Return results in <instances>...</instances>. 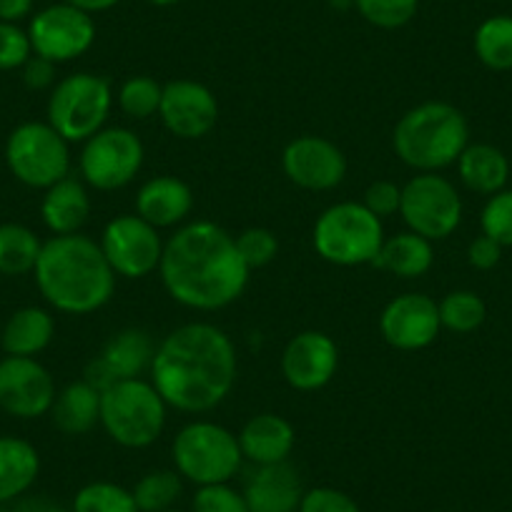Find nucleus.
Wrapping results in <instances>:
<instances>
[{
    "instance_id": "nucleus-1",
    "label": "nucleus",
    "mask_w": 512,
    "mask_h": 512,
    "mask_svg": "<svg viewBox=\"0 0 512 512\" xmlns=\"http://www.w3.org/2000/svg\"><path fill=\"white\" fill-rule=\"evenodd\" d=\"M159 272L166 292L176 302L199 312H214L244 294L251 269L229 231L214 221H194L166 241Z\"/></svg>"
},
{
    "instance_id": "nucleus-2",
    "label": "nucleus",
    "mask_w": 512,
    "mask_h": 512,
    "mask_svg": "<svg viewBox=\"0 0 512 512\" xmlns=\"http://www.w3.org/2000/svg\"><path fill=\"white\" fill-rule=\"evenodd\" d=\"M236 379V349L214 324H184L156 347L151 384L169 407L209 412L226 400Z\"/></svg>"
},
{
    "instance_id": "nucleus-3",
    "label": "nucleus",
    "mask_w": 512,
    "mask_h": 512,
    "mask_svg": "<svg viewBox=\"0 0 512 512\" xmlns=\"http://www.w3.org/2000/svg\"><path fill=\"white\" fill-rule=\"evenodd\" d=\"M46 302L66 314H91L111 299L116 274L101 244L83 234L53 236L33 269Z\"/></svg>"
},
{
    "instance_id": "nucleus-4",
    "label": "nucleus",
    "mask_w": 512,
    "mask_h": 512,
    "mask_svg": "<svg viewBox=\"0 0 512 512\" xmlns=\"http://www.w3.org/2000/svg\"><path fill=\"white\" fill-rule=\"evenodd\" d=\"M470 141V126L460 108L442 101H427L407 111L395 126L397 156L420 174L455 164Z\"/></svg>"
},
{
    "instance_id": "nucleus-5",
    "label": "nucleus",
    "mask_w": 512,
    "mask_h": 512,
    "mask_svg": "<svg viewBox=\"0 0 512 512\" xmlns=\"http://www.w3.org/2000/svg\"><path fill=\"white\" fill-rule=\"evenodd\" d=\"M166 407L151 382L123 379L101 392V425L116 445L141 450L154 445L164 432Z\"/></svg>"
},
{
    "instance_id": "nucleus-6",
    "label": "nucleus",
    "mask_w": 512,
    "mask_h": 512,
    "mask_svg": "<svg viewBox=\"0 0 512 512\" xmlns=\"http://www.w3.org/2000/svg\"><path fill=\"white\" fill-rule=\"evenodd\" d=\"M382 244V219L357 201L329 206L314 224V249L337 267L372 264Z\"/></svg>"
},
{
    "instance_id": "nucleus-7",
    "label": "nucleus",
    "mask_w": 512,
    "mask_h": 512,
    "mask_svg": "<svg viewBox=\"0 0 512 512\" xmlns=\"http://www.w3.org/2000/svg\"><path fill=\"white\" fill-rule=\"evenodd\" d=\"M176 472L196 485L229 482L239 472L241 447L239 437L216 422H191L174 440Z\"/></svg>"
},
{
    "instance_id": "nucleus-8",
    "label": "nucleus",
    "mask_w": 512,
    "mask_h": 512,
    "mask_svg": "<svg viewBox=\"0 0 512 512\" xmlns=\"http://www.w3.org/2000/svg\"><path fill=\"white\" fill-rule=\"evenodd\" d=\"M113 93L106 78L96 73H73L56 83L48 98V123L71 141L96 136L111 113Z\"/></svg>"
},
{
    "instance_id": "nucleus-9",
    "label": "nucleus",
    "mask_w": 512,
    "mask_h": 512,
    "mask_svg": "<svg viewBox=\"0 0 512 512\" xmlns=\"http://www.w3.org/2000/svg\"><path fill=\"white\" fill-rule=\"evenodd\" d=\"M6 164L21 184L31 189H48L66 179L71 169L68 141L51 123H21L6 141Z\"/></svg>"
},
{
    "instance_id": "nucleus-10",
    "label": "nucleus",
    "mask_w": 512,
    "mask_h": 512,
    "mask_svg": "<svg viewBox=\"0 0 512 512\" xmlns=\"http://www.w3.org/2000/svg\"><path fill=\"white\" fill-rule=\"evenodd\" d=\"M400 214L410 231L425 239H447L462 221V199L437 171L415 176L402 186Z\"/></svg>"
},
{
    "instance_id": "nucleus-11",
    "label": "nucleus",
    "mask_w": 512,
    "mask_h": 512,
    "mask_svg": "<svg viewBox=\"0 0 512 512\" xmlns=\"http://www.w3.org/2000/svg\"><path fill=\"white\" fill-rule=\"evenodd\" d=\"M144 164V144L128 128H101L81 151V174L93 189L113 191L131 184Z\"/></svg>"
},
{
    "instance_id": "nucleus-12",
    "label": "nucleus",
    "mask_w": 512,
    "mask_h": 512,
    "mask_svg": "<svg viewBox=\"0 0 512 512\" xmlns=\"http://www.w3.org/2000/svg\"><path fill=\"white\" fill-rule=\"evenodd\" d=\"M101 251L113 274L126 279H141L156 272L164 256V244L156 226L139 214L116 216L108 221L101 236Z\"/></svg>"
},
{
    "instance_id": "nucleus-13",
    "label": "nucleus",
    "mask_w": 512,
    "mask_h": 512,
    "mask_svg": "<svg viewBox=\"0 0 512 512\" xmlns=\"http://www.w3.org/2000/svg\"><path fill=\"white\" fill-rule=\"evenodd\" d=\"M33 53L58 63L73 61L83 56L96 41V23L93 16L78 11L71 3H56L33 16L28 26Z\"/></svg>"
},
{
    "instance_id": "nucleus-14",
    "label": "nucleus",
    "mask_w": 512,
    "mask_h": 512,
    "mask_svg": "<svg viewBox=\"0 0 512 512\" xmlns=\"http://www.w3.org/2000/svg\"><path fill=\"white\" fill-rule=\"evenodd\" d=\"M56 384L36 357H11L0 362V410L21 420H36L51 412Z\"/></svg>"
},
{
    "instance_id": "nucleus-15",
    "label": "nucleus",
    "mask_w": 512,
    "mask_h": 512,
    "mask_svg": "<svg viewBox=\"0 0 512 512\" xmlns=\"http://www.w3.org/2000/svg\"><path fill=\"white\" fill-rule=\"evenodd\" d=\"M159 116L164 126L179 139H204L219 118L214 93L196 81H171L164 86Z\"/></svg>"
},
{
    "instance_id": "nucleus-16",
    "label": "nucleus",
    "mask_w": 512,
    "mask_h": 512,
    "mask_svg": "<svg viewBox=\"0 0 512 512\" xmlns=\"http://www.w3.org/2000/svg\"><path fill=\"white\" fill-rule=\"evenodd\" d=\"M156 344L144 329H123L113 334L101 349L96 359L86 367V382L93 384L98 392L108 390L111 384L123 379H136L151 369Z\"/></svg>"
},
{
    "instance_id": "nucleus-17",
    "label": "nucleus",
    "mask_w": 512,
    "mask_h": 512,
    "mask_svg": "<svg viewBox=\"0 0 512 512\" xmlns=\"http://www.w3.org/2000/svg\"><path fill=\"white\" fill-rule=\"evenodd\" d=\"M382 337L397 349L415 352L430 347L440 334V309L425 294H402L384 307L379 319Z\"/></svg>"
},
{
    "instance_id": "nucleus-18",
    "label": "nucleus",
    "mask_w": 512,
    "mask_h": 512,
    "mask_svg": "<svg viewBox=\"0 0 512 512\" xmlns=\"http://www.w3.org/2000/svg\"><path fill=\"white\" fill-rule=\"evenodd\" d=\"M284 174L309 191H329L347 176V159L332 141L322 136H302L284 149Z\"/></svg>"
},
{
    "instance_id": "nucleus-19",
    "label": "nucleus",
    "mask_w": 512,
    "mask_h": 512,
    "mask_svg": "<svg viewBox=\"0 0 512 512\" xmlns=\"http://www.w3.org/2000/svg\"><path fill=\"white\" fill-rule=\"evenodd\" d=\"M339 349L324 332H302L287 344L282 354V372L294 390H322L334 377Z\"/></svg>"
},
{
    "instance_id": "nucleus-20",
    "label": "nucleus",
    "mask_w": 512,
    "mask_h": 512,
    "mask_svg": "<svg viewBox=\"0 0 512 512\" xmlns=\"http://www.w3.org/2000/svg\"><path fill=\"white\" fill-rule=\"evenodd\" d=\"M302 497V480L289 462L256 465L244 485L249 512H297Z\"/></svg>"
},
{
    "instance_id": "nucleus-21",
    "label": "nucleus",
    "mask_w": 512,
    "mask_h": 512,
    "mask_svg": "<svg viewBox=\"0 0 512 512\" xmlns=\"http://www.w3.org/2000/svg\"><path fill=\"white\" fill-rule=\"evenodd\" d=\"M194 209V194L176 176H156L146 181L136 196V214L156 229L181 224Z\"/></svg>"
},
{
    "instance_id": "nucleus-22",
    "label": "nucleus",
    "mask_w": 512,
    "mask_h": 512,
    "mask_svg": "<svg viewBox=\"0 0 512 512\" xmlns=\"http://www.w3.org/2000/svg\"><path fill=\"white\" fill-rule=\"evenodd\" d=\"M241 455L254 465H277L287 462L294 450V427L284 417L264 412L251 417L239 432Z\"/></svg>"
},
{
    "instance_id": "nucleus-23",
    "label": "nucleus",
    "mask_w": 512,
    "mask_h": 512,
    "mask_svg": "<svg viewBox=\"0 0 512 512\" xmlns=\"http://www.w3.org/2000/svg\"><path fill=\"white\" fill-rule=\"evenodd\" d=\"M41 216L43 224L56 236L78 234L91 216V199H88L86 186L71 176L48 186L41 204Z\"/></svg>"
},
{
    "instance_id": "nucleus-24",
    "label": "nucleus",
    "mask_w": 512,
    "mask_h": 512,
    "mask_svg": "<svg viewBox=\"0 0 512 512\" xmlns=\"http://www.w3.org/2000/svg\"><path fill=\"white\" fill-rule=\"evenodd\" d=\"M41 472V457L21 437H0V505L26 495Z\"/></svg>"
},
{
    "instance_id": "nucleus-25",
    "label": "nucleus",
    "mask_w": 512,
    "mask_h": 512,
    "mask_svg": "<svg viewBox=\"0 0 512 512\" xmlns=\"http://www.w3.org/2000/svg\"><path fill=\"white\" fill-rule=\"evenodd\" d=\"M462 184L470 191L482 196H492L505 189L510 179V161L497 146L490 144H467L457 159Z\"/></svg>"
},
{
    "instance_id": "nucleus-26",
    "label": "nucleus",
    "mask_w": 512,
    "mask_h": 512,
    "mask_svg": "<svg viewBox=\"0 0 512 512\" xmlns=\"http://www.w3.org/2000/svg\"><path fill=\"white\" fill-rule=\"evenodd\" d=\"M51 417L63 435H86L101 422V392L86 379L68 384L53 400Z\"/></svg>"
},
{
    "instance_id": "nucleus-27",
    "label": "nucleus",
    "mask_w": 512,
    "mask_h": 512,
    "mask_svg": "<svg viewBox=\"0 0 512 512\" xmlns=\"http://www.w3.org/2000/svg\"><path fill=\"white\" fill-rule=\"evenodd\" d=\"M56 324L41 307H23L11 314L6 329L0 334V344L11 357H36L51 344Z\"/></svg>"
},
{
    "instance_id": "nucleus-28",
    "label": "nucleus",
    "mask_w": 512,
    "mask_h": 512,
    "mask_svg": "<svg viewBox=\"0 0 512 512\" xmlns=\"http://www.w3.org/2000/svg\"><path fill=\"white\" fill-rule=\"evenodd\" d=\"M432 259L435 256H432L430 239L415 234V231H405V234H397L392 239H384L382 249L372 264L382 272L395 274V277L417 279L430 272Z\"/></svg>"
},
{
    "instance_id": "nucleus-29",
    "label": "nucleus",
    "mask_w": 512,
    "mask_h": 512,
    "mask_svg": "<svg viewBox=\"0 0 512 512\" xmlns=\"http://www.w3.org/2000/svg\"><path fill=\"white\" fill-rule=\"evenodd\" d=\"M41 239L23 224H0V274L23 277L33 272L41 256Z\"/></svg>"
},
{
    "instance_id": "nucleus-30",
    "label": "nucleus",
    "mask_w": 512,
    "mask_h": 512,
    "mask_svg": "<svg viewBox=\"0 0 512 512\" xmlns=\"http://www.w3.org/2000/svg\"><path fill=\"white\" fill-rule=\"evenodd\" d=\"M475 56L490 71H512V16H492L477 26Z\"/></svg>"
},
{
    "instance_id": "nucleus-31",
    "label": "nucleus",
    "mask_w": 512,
    "mask_h": 512,
    "mask_svg": "<svg viewBox=\"0 0 512 512\" xmlns=\"http://www.w3.org/2000/svg\"><path fill=\"white\" fill-rule=\"evenodd\" d=\"M131 492L139 512L174 510V502L181 497V475L174 470H154L141 477Z\"/></svg>"
},
{
    "instance_id": "nucleus-32",
    "label": "nucleus",
    "mask_w": 512,
    "mask_h": 512,
    "mask_svg": "<svg viewBox=\"0 0 512 512\" xmlns=\"http://www.w3.org/2000/svg\"><path fill=\"white\" fill-rule=\"evenodd\" d=\"M73 512H139L134 492L116 482H88L73 497Z\"/></svg>"
},
{
    "instance_id": "nucleus-33",
    "label": "nucleus",
    "mask_w": 512,
    "mask_h": 512,
    "mask_svg": "<svg viewBox=\"0 0 512 512\" xmlns=\"http://www.w3.org/2000/svg\"><path fill=\"white\" fill-rule=\"evenodd\" d=\"M440 322L442 327H447L450 332L467 334L475 332L477 327H482L487 317V307L475 292H467V289H460V292H450L440 304Z\"/></svg>"
},
{
    "instance_id": "nucleus-34",
    "label": "nucleus",
    "mask_w": 512,
    "mask_h": 512,
    "mask_svg": "<svg viewBox=\"0 0 512 512\" xmlns=\"http://www.w3.org/2000/svg\"><path fill=\"white\" fill-rule=\"evenodd\" d=\"M161 96H164V86L149 76H134L123 81L121 91H118V106L126 116L144 121V118L159 113Z\"/></svg>"
},
{
    "instance_id": "nucleus-35",
    "label": "nucleus",
    "mask_w": 512,
    "mask_h": 512,
    "mask_svg": "<svg viewBox=\"0 0 512 512\" xmlns=\"http://www.w3.org/2000/svg\"><path fill=\"white\" fill-rule=\"evenodd\" d=\"M354 8L372 26L395 31L417 16L420 0H354Z\"/></svg>"
},
{
    "instance_id": "nucleus-36",
    "label": "nucleus",
    "mask_w": 512,
    "mask_h": 512,
    "mask_svg": "<svg viewBox=\"0 0 512 512\" xmlns=\"http://www.w3.org/2000/svg\"><path fill=\"white\" fill-rule=\"evenodd\" d=\"M480 224L482 234L495 239L497 244L512 246V189H502L487 199Z\"/></svg>"
},
{
    "instance_id": "nucleus-37",
    "label": "nucleus",
    "mask_w": 512,
    "mask_h": 512,
    "mask_svg": "<svg viewBox=\"0 0 512 512\" xmlns=\"http://www.w3.org/2000/svg\"><path fill=\"white\" fill-rule=\"evenodd\" d=\"M236 249H239L246 267L259 269V267H267L274 256H277L279 241L269 229L254 226V229H246L236 236Z\"/></svg>"
},
{
    "instance_id": "nucleus-38",
    "label": "nucleus",
    "mask_w": 512,
    "mask_h": 512,
    "mask_svg": "<svg viewBox=\"0 0 512 512\" xmlns=\"http://www.w3.org/2000/svg\"><path fill=\"white\" fill-rule=\"evenodd\" d=\"M194 512H249L244 500V492L234 490L229 482H216V485H201L196 490Z\"/></svg>"
},
{
    "instance_id": "nucleus-39",
    "label": "nucleus",
    "mask_w": 512,
    "mask_h": 512,
    "mask_svg": "<svg viewBox=\"0 0 512 512\" xmlns=\"http://www.w3.org/2000/svg\"><path fill=\"white\" fill-rule=\"evenodd\" d=\"M33 56L31 38L18 23L0 21V71H16Z\"/></svg>"
},
{
    "instance_id": "nucleus-40",
    "label": "nucleus",
    "mask_w": 512,
    "mask_h": 512,
    "mask_svg": "<svg viewBox=\"0 0 512 512\" xmlns=\"http://www.w3.org/2000/svg\"><path fill=\"white\" fill-rule=\"evenodd\" d=\"M297 512H362L357 502L334 487H312L304 492Z\"/></svg>"
},
{
    "instance_id": "nucleus-41",
    "label": "nucleus",
    "mask_w": 512,
    "mask_h": 512,
    "mask_svg": "<svg viewBox=\"0 0 512 512\" xmlns=\"http://www.w3.org/2000/svg\"><path fill=\"white\" fill-rule=\"evenodd\" d=\"M362 204L367 206L377 219H387V216L400 214L402 186H397L395 181H374V184H369V189L364 191Z\"/></svg>"
},
{
    "instance_id": "nucleus-42",
    "label": "nucleus",
    "mask_w": 512,
    "mask_h": 512,
    "mask_svg": "<svg viewBox=\"0 0 512 512\" xmlns=\"http://www.w3.org/2000/svg\"><path fill=\"white\" fill-rule=\"evenodd\" d=\"M502 249L505 246L497 244L495 239H490L487 234H480L477 239L470 241V249H467V262L470 267L487 272V269H495L502 259Z\"/></svg>"
},
{
    "instance_id": "nucleus-43",
    "label": "nucleus",
    "mask_w": 512,
    "mask_h": 512,
    "mask_svg": "<svg viewBox=\"0 0 512 512\" xmlns=\"http://www.w3.org/2000/svg\"><path fill=\"white\" fill-rule=\"evenodd\" d=\"M53 81H56V63L33 53L23 66V83L31 91H43V88L53 86Z\"/></svg>"
},
{
    "instance_id": "nucleus-44",
    "label": "nucleus",
    "mask_w": 512,
    "mask_h": 512,
    "mask_svg": "<svg viewBox=\"0 0 512 512\" xmlns=\"http://www.w3.org/2000/svg\"><path fill=\"white\" fill-rule=\"evenodd\" d=\"M33 0H0V21L18 23L31 16Z\"/></svg>"
},
{
    "instance_id": "nucleus-45",
    "label": "nucleus",
    "mask_w": 512,
    "mask_h": 512,
    "mask_svg": "<svg viewBox=\"0 0 512 512\" xmlns=\"http://www.w3.org/2000/svg\"><path fill=\"white\" fill-rule=\"evenodd\" d=\"M11 512H73V510L48 500V497H26V500L18 502Z\"/></svg>"
},
{
    "instance_id": "nucleus-46",
    "label": "nucleus",
    "mask_w": 512,
    "mask_h": 512,
    "mask_svg": "<svg viewBox=\"0 0 512 512\" xmlns=\"http://www.w3.org/2000/svg\"><path fill=\"white\" fill-rule=\"evenodd\" d=\"M66 3H71V6L78 8V11H83V13H88V16H93V13L111 11V8L118 6L121 0H66Z\"/></svg>"
},
{
    "instance_id": "nucleus-47",
    "label": "nucleus",
    "mask_w": 512,
    "mask_h": 512,
    "mask_svg": "<svg viewBox=\"0 0 512 512\" xmlns=\"http://www.w3.org/2000/svg\"><path fill=\"white\" fill-rule=\"evenodd\" d=\"M151 6H159V8H166V6H174V3H179V0H149Z\"/></svg>"
},
{
    "instance_id": "nucleus-48",
    "label": "nucleus",
    "mask_w": 512,
    "mask_h": 512,
    "mask_svg": "<svg viewBox=\"0 0 512 512\" xmlns=\"http://www.w3.org/2000/svg\"><path fill=\"white\" fill-rule=\"evenodd\" d=\"M166 512H179V510H166Z\"/></svg>"
},
{
    "instance_id": "nucleus-49",
    "label": "nucleus",
    "mask_w": 512,
    "mask_h": 512,
    "mask_svg": "<svg viewBox=\"0 0 512 512\" xmlns=\"http://www.w3.org/2000/svg\"><path fill=\"white\" fill-rule=\"evenodd\" d=\"M0 512H3V505H0Z\"/></svg>"
}]
</instances>
